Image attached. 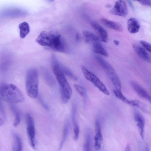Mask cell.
<instances>
[{"label":"cell","instance_id":"obj_6","mask_svg":"<svg viewBox=\"0 0 151 151\" xmlns=\"http://www.w3.org/2000/svg\"><path fill=\"white\" fill-rule=\"evenodd\" d=\"M27 131L29 143L31 147L35 148V131L33 119L29 113L26 115Z\"/></svg>","mask_w":151,"mask_h":151},{"label":"cell","instance_id":"obj_5","mask_svg":"<svg viewBox=\"0 0 151 151\" xmlns=\"http://www.w3.org/2000/svg\"><path fill=\"white\" fill-rule=\"evenodd\" d=\"M82 70L85 78L93 83L97 88L104 94L108 95L109 93L104 84L93 73L90 71L85 66H81Z\"/></svg>","mask_w":151,"mask_h":151},{"label":"cell","instance_id":"obj_23","mask_svg":"<svg viewBox=\"0 0 151 151\" xmlns=\"http://www.w3.org/2000/svg\"><path fill=\"white\" fill-rule=\"evenodd\" d=\"M129 105L136 107L142 111L146 112L147 111V107L144 103L137 100H130Z\"/></svg>","mask_w":151,"mask_h":151},{"label":"cell","instance_id":"obj_8","mask_svg":"<svg viewBox=\"0 0 151 151\" xmlns=\"http://www.w3.org/2000/svg\"><path fill=\"white\" fill-rule=\"evenodd\" d=\"M111 14L119 16L125 17L128 14L126 4L124 0L116 1L113 7L109 11Z\"/></svg>","mask_w":151,"mask_h":151},{"label":"cell","instance_id":"obj_4","mask_svg":"<svg viewBox=\"0 0 151 151\" xmlns=\"http://www.w3.org/2000/svg\"><path fill=\"white\" fill-rule=\"evenodd\" d=\"M38 73L36 69L31 68L27 73L25 87L27 94L32 98H35L38 96Z\"/></svg>","mask_w":151,"mask_h":151},{"label":"cell","instance_id":"obj_26","mask_svg":"<svg viewBox=\"0 0 151 151\" xmlns=\"http://www.w3.org/2000/svg\"><path fill=\"white\" fill-rule=\"evenodd\" d=\"M86 140L84 145L83 149V151H91V137L89 132L86 133Z\"/></svg>","mask_w":151,"mask_h":151},{"label":"cell","instance_id":"obj_13","mask_svg":"<svg viewBox=\"0 0 151 151\" xmlns=\"http://www.w3.org/2000/svg\"><path fill=\"white\" fill-rule=\"evenodd\" d=\"M27 12L24 10L16 8H11L5 9L2 12V16L7 17H17L26 14Z\"/></svg>","mask_w":151,"mask_h":151},{"label":"cell","instance_id":"obj_20","mask_svg":"<svg viewBox=\"0 0 151 151\" xmlns=\"http://www.w3.org/2000/svg\"><path fill=\"white\" fill-rule=\"evenodd\" d=\"M93 51L95 53L107 57L108 54L104 48L101 42L95 44L91 46Z\"/></svg>","mask_w":151,"mask_h":151},{"label":"cell","instance_id":"obj_11","mask_svg":"<svg viewBox=\"0 0 151 151\" xmlns=\"http://www.w3.org/2000/svg\"><path fill=\"white\" fill-rule=\"evenodd\" d=\"M95 126L96 133L94 137V146L95 149L98 150L101 148L103 138L101 133L100 122L98 118L96 119Z\"/></svg>","mask_w":151,"mask_h":151},{"label":"cell","instance_id":"obj_1","mask_svg":"<svg viewBox=\"0 0 151 151\" xmlns=\"http://www.w3.org/2000/svg\"><path fill=\"white\" fill-rule=\"evenodd\" d=\"M40 45L52 51L62 53L67 52L68 48L64 39L58 32L54 31H43L36 39Z\"/></svg>","mask_w":151,"mask_h":151},{"label":"cell","instance_id":"obj_30","mask_svg":"<svg viewBox=\"0 0 151 151\" xmlns=\"http://www.w3.org/2000/svg\"><path fill=\"white\" fill-rule=\"evenodd\" d=\"M0 112L1 116L2 117V118H0L4 120H6V114L4 108L1 101L0 102Z\"/></svg>","mask_w":151,"mask_h":151},{"label":"cell","instance_id":"obj_29","mask_svg":"<svg viewBox=\"0 0 151 151\" xmlns=\"http://www.w3.org/2000/svg\"><path fill=\"white\" fill-rule=\"evenodd\" d=\"M141 44L144 48L151 53V44L145 41L141 40L140 41Z\"/></svg>","mask_w":151,"mask_h":151},{"label":"cell","instance_id":"obj_15","mask_svg":"<svg viewBox=\"0 0 151 151\" xmlns=\"http://www.w3.org/2000/svg\"><path fill=\"white\" fill-rule=\"evenodd\" d=\"M100 21L104 25L108 28L119 32H122L123 30L122 25L118 22L104 17L101 18Z\"/></svg>","mask_w":151,"mask_h":151},{"label":"cell","instance_id":"obj_19","mask_svg":"<svg viewBox=\"0 0 151 151\" xmlns=\"http://www.w3.org/2000/svg\"><path fill=\"white\" fill-rule=\"evenodd\" d=\"M19 28L20 37L22 39L24 38L30 31L29 24L26 22H22L19 24Z\"/></svg>","mask_w":151,"mask_h":151},{"label":"cell","instance_id":"obj_14","mask_svg":"<svg viewBox=\"0 0 151 151\" xmlns=\"http://www.w3.org/2000/svg\"><path fill=\"white\" fill-rule=\"evenodd\" d=\"M133 47L136 52L141 59L147 63L151 64V55L144 48L137 44L133 45Z\"/></svg>","mask_w":151,"mask_h":151},{"label":"cell","instance_id":"obj_37","mask_svg":"<svg viewBox=\"0 0 151 151\" xmlns=\"http://www.w3.org/2000/svg\"><path fill=\"white\" fill-rule=\"evenodd\" d=\"M114 44L116 45H118L119 44V41L117 40H114Z\"/></svg>","mask_w":151,"mask_h":151},{"label":"cell","instance_id":"obj_31","mask_svg":"<svg viewBox=\"0 0 151 151\" xmlns=\"http://www.w3.org/2000/svg\"><path fill=\"white\" fill-rule=\"evenodd\" d=\"M38 100L40 103L43 108L45 109L46 110H48L49 107L48 105L44 101L40 96H39Z\"/></svg>","mask_w":151,"mask_h":151},{"label":"cell","instance_id":"obj_17","mask_svg":"<svg viewBox=\"0 0 151 151\" xmlns=\"http://www.w3.org/2000/svg\"><path fill=\"white\" fill-rule=\"evenodd\" d=\"M127 28L128 31L131 33H136L139 31L140 25L136 19L131 18L127 21Z\"/></svg>","mask_w":151,"mask_h":151},{"label":"cell","instance_id":"obj_12","mask_svg":"<svg viewBox=\"0 0 151 151\" xmlns=\"http://www.w3.org/2000/svg\"><path fill=\"white\" fill-rule=\"evenodd\" d=\"M134 119L137 122L140 135L142 139H144V127L145 126V120L142 115L137 110L134 111Z\"/></svg>","mask_w":151,"mask_h":151},{"label":"cell","instance_id":"obj_3","mask_svg":"<svg viewBox=\"0 0 151 151\" xmlns=\"http://www.w3.org/2000/svg\"><path fill=\"white\" fill-rule=\"evenodd\" d=\"M52 67L60 87L62 101L66 104L71 96L72 90L62 70L60 63H55Z\"/></svg>","mask_w":151,"mask_h":151},{"label":"cell","instance_id":"obj_9","mask_svg":"<svg viewBox=\"0 0 151 151\" xmlns=\"http://www.w3.org/2000/svg\"><path fill=\"white\" fill-rule=\"evenodd\" d=\"M130 83L133 89L139 97L147 100L151 104V95L142 86L135 81H132Z\"/></svg>","mask_w":151,"mask_h":151},{"label":"cell","instance_id":"obj_10","mask_svg":"<svg viewBox=\"0 0 151 151\" xmlns=\"http://www.w3.org/2000/svg\"><path fill=\"white\" fill-rule=\"evenodd\" d=\"M90 24L96 33L100 40L104 42H107L108 40V35L106 30L95 21H91Z\"/></svg>","mask_w":151,"mask_h":151},{"label":"cell","instance_id":"obj_32","mask_svg":"<svg viewBox=\"0 0 151 151\" xmlns=\"http://www.w3.org/2000/svg\"><path fill=\"white\" fill-rule=\"evenodd\" d=\"M138 1L142 5L145 6H151V0H142Z\"/></svg>","mask_w":151,"mask_h":151},{"label":"cell","instance_id":"obj_7","mask_svg":"<svg viewBox=\"0 0 151 151\" xmlns=\"http://www.w3.org/2000/svg\"><path fill=\"white\" fill-rule=\"evenodd\" d=\"M95 58L97 62L103 68L111 80L117 76L112 66L103 58L98 55H95Z\"/></svg>","mask_w":151,"mask_h":151},{"label":"cell","instance_id":"obj_28","mask_svg":"<svg viewBox=\"0 0 151 151\" xmlns=\"http://www.w3.org/2000/svg\"><path fill=\"white\" fill-rule=\"evenodd\" d=\"M74 87L78 93L81 96L85 98L86 97V91L82 86L76 84L74 85Z\"/></svg>","mask_w":151,"mask_h":151},{"label":"cell","instance_id":"obj_22","mask_svg":"<svg viewBox=\"0 0 151 151\" xmlns=\"http://www.w3.org/2000/svg\"><path fill=\"white\" fill-rule=\"evenodd\" d=\"M69 129V123L68 120H67L65 123L63 132V135L62 138L60 143L59 150H60L67 139V137Z\"/></svg>","mask_w":151,"mask_h":151},{"label":"cell","instance_id":"obj_25","mask_svg":"<svg viewBox=\"0 0 151 151\" xmlns=\"http://www.w3.org/2000/svg\"><path fill=\"white\" fill-rule=\"evenodd\" d=\"M62 70L64 74H65L74 80H76L77 78L72 72L67 67L61 63L60 65Z\"/></svg>","mask_w":151,"mask_h":151},{"label":"cell","instance_id":"obj_35","mask_svg":"<svg viewBox=\"0 0 151 151\" xmlns=\"http://www.w3.org/2000/svg\"><path fill=\"white\" fill-rule=\"evenodd\" d=\"M127 1L128 2V3L129 5L131 7L132 9H134V5L132 4V3L131 1L129 0V1Z\"/></svg>","mask_w":151,"mask_h":151},{"label":"cell","instance_id":"obj_2","mask_svg":"<svg viewBox=\"0 0 151 151\" xmlns=\"http://www.w3.org/2000/svg\"><path fill=\"white\" fill-rule=\"evenodd\" d=\"M0 96L2 100L11 104L22 102L25 100L21 91L12 84L1 83Z\"/></svg>","mask_w":151,"mask_h":151},{"label":"cell","instance_id":"obj_24","mask_svg":"<svg viewBox=\"0 0 151 151\" xmlns=\"http://www.w3.org/2000/svg\"><path fill=\"white\" fill-rule=\"evenodd\" d=\"M114 93L115 96L122 102L129 105L130 100L127 99L123 94L121 90L114 89Z\"/></svg>","mask_w":151,"mask_h":151},{"label":"cell","instance_id":"obj_21","mask_svg":"<svg viewBox=\"0 0 151 151\" xmlns=\"http://www.w3.org/2000/svg\"><path fill=\"white\" fill-rule=\"evenodd\" d=\"M10 108L12 112L15 115V118L13 123V125L14 127H16L18 125L20 122V113L18 108L13 104H10Z\"/></svg>","mask_w":151,"mask_h":151},{"label":"cell","instance_id":"obj_33","mask_svg":"<svg viewBox=\"0 0 151 151\" xmlns=\"http://www.w3.org/2000/svg\"><path fill=\"white\" fill-rule=\"evenodd\" d=\"M13 151H21L22 150L19 149L16 145L14 144L12 148Z\"/></svg>","mask_w":151,"mask_h":151},{"label":"cell","instance_id":"obj_27","mask_svg":"<svg viewBox=\"0 0 151 151\" xmlns=\"http://www.w3.org/2000/svg\"><path fill=\"white\" fill-rule=\"evenodd\" d=\"M12 135L15 141V144L19 149L22 150L23 148L22 142L20 137L15 132H13Z\"/></svg>","mask_w":151,"mask_h":151},{"label":"cell","instance_id":"obj_16","mask_svg":"<svg viewBox=\"0 0 151 151\" xmlns=\"http://www.w3.org/2000/svg\"><path fill=\"white\" fill-rule=\"evenodd\" d=\"M41 73L43 78L48 85L53 86L55 84V81L54 78L47 69L42 68L41 69Z\"/></svg>","mask_w":151,"mask_h":151},{"label":"cell","instance_id":"obj_34","mask_svg":"<svg viewBox=\"0 0 151 151\" xmlns=\"http://www.w3.org/2000/svg\"><path fill=\"white\" fill-rule=\"evenodd\" d=\"M124 151H131L130 147L129 144H127V145Z\"/></svg>","mask_w":151,"mask_h":151},{"label":"cell","instance_id":"obj_18","mask_svg":"<svg viewBox=\"0 0 151 151\" xmlns=\"http://www.w3.org/2000/svg\"><path fill=\"white\" fill-rule=\"evenodd\" d=\"M83 34L86 42L91 46L100 42L99 38L91 32L85 31L83 32Z\"/></svg>","mask_w":151,"mask_h":151},{"label":"cell","instance_id":"obj_36","mask_svg":"<svg viewBox=\"0 0 151 151\" xmlns=\"http://www.w3.org/2000/svg\"><path fill=\"white\" fill-rule=\"evenodd\" d=\"M76 39L77 41H78L80 39V36L79 34L77 33L76 35Z\"/></svg>","mask_w":151,"mask_h":151}]
</instances>
